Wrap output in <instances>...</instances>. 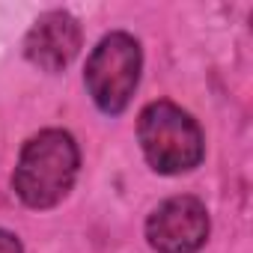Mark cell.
<instances>
[{
    "label": "cell",
    "instance_id": "obj_3",
    "mask_svg": "<svg viewBox=\"0 0 253 253\" xmlns=\"http://www.w3.org/2000/svg\"><path fill=\"white\" fill-rule=\"evenodd\" d=\"M140 66H143V54L134 36L128 33L104 36L92 48L84 72L92 101L104 113H122L140 84Z\"/></svg>",
    "mask_w": 253,
    "mask_h": 253
},
{
    "label": "cell",
    "instance_id": "obj_6",
    "mask_svg": "<svg viewBox=\"0 0 253 253\" xmlns=\"http://www.w3.org/2000/svg\"><path fill=\"white\" fill-rule=\"evenodd\" d=\"M0 253H24V247H21V241L12 232L0 229Z\"/></svg>",
    "mask_w": 253,
    "mask_h": 253
},
{
    "label": "cell",
    "instance_id": "obj_2",
    "mask_svg": "<svg viewBox=\"0 0 253 253\" xmlns=\"http://www.w3.org/2000/svg\"><path fill=\"white\" fill-rule=\"evenodd\" d=\"M137 137L152 170L164 176L194 170L206 152L197 119L173 101H152L140 110Z\"/></svg>",
    "mask_w": 253,
    "mask_h": 253
},
{
    "label": "cell",
    "instance_id": "obj_5",
    "mask_svg": "<svg viewBox=\"0 0 253 253\" xmlns=\"http://www.w3.org/2000/svg\"><path fill=\"white\" fill-rule=\"evenodd\" d=\"M81 48V27L69 12H45L27 33L24 54L33 66L45 72H60L66 69Z\"/></svg>",
    "mask_w": 253,
    "mask_h": 253
},
{
    "label": "cell",
    "instance_id": "obj_4",
    "mask_svg": "<svg viewBox=\"0 0 253 253\" xmlns=\"http://www.w3.org/2000/svg\"><path fill=\"white\" fill-rule=\"evenodd\" d=\"M146 238L158 253H197L209 238V211L197 197H173L149 214Z\"/></svg>",
    "mask_w": 253,
    "mask_h": 253
},
{
    "label": "cell",
    "instance_id": "obj_1",
    "mask_svg": "<svg viewBox=\"0 0 253 253\" xmlns=\"http://www.w3.org/2000/svg\"><path fill=\"white\" fill-rule=\"evenodd\" d=\"M78 167H81V152L69 131L60 128L39 131L21 149L18 167L12 173L15 194L30 209H51L72 191Z\"/></svg>",
    "mask_w": 253,
    "mask_h": 253
}]
</instances>
